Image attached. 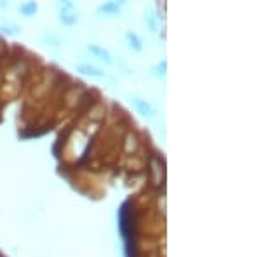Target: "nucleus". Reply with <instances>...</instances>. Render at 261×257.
<instances>
[{"label": "nucleus", "mask_w": 261, "mask_h": 257, "mask_svg": "<svg viewBox=\"0 0 261 257\" xmlns=\"http://www.w3.org/2000/svg\"><path fill=\"white\" fill-rule=\"evenodd\" d=\"M133 101V104L136 106L138 111L141 113V115H145V117H148V119H155V108L151 106V103H148L146 99H141V98H133L130 99Z\"/></svg>", "instance_id": "nucleus-1"}, {"label": "nucleus", "mask_w": 261, "mask_h": 257, "mask_svg": "<svg viewBox=\"0 0 261 257\" xmlns=\"http://www.w3.org/2000/svg\"><path fill=\"white\" fill-rule=\"evenodd\" d=\"M87 50H89L91 54H94L96 58H99L101 61L108 63V65H110V63H112V56H110V52H108L107 49L101 47V45L91 44V45H87Z\"/></svg>", "instance_id": "nucleus-2"}, {"label": "nucleus", "mask_w": 261, "mask_h": 257, "mask_svg": "<svg viewBox=\"0 0 261 257\" xmlns=\"http://www.w3.org/2000/svg\"><path fill=\"white\" fill-rule=\"evenodd\" d=\"M77 71L86 73V75H91V77H96V78H103L105 77L103 71H101L99 68H96V66H92V65H77Z\"/></svg>", "instance_id": "nucleus-3"}, {"label": "nucleus", "mask_w": 261, "mask_h": 257, "mask_svg": "<svg viewBox=\"0 0 261 257\" xmlns=\"http://www.w3.org/2000/svg\"><path fill=\"white\" fill-rule=\"evenodd\" d=\"M120 9H122L120 2H107L98 7V12H101V14H117V12H120Z\"/></svg>", "instance_id": "nucleus-4"}, {"label": "nucleus", "mask_w": 261, "mask_h": 257, "mask_svg": "<svg viewBox=\"0 0 261 257\" xmlns=\"http://www.w3.org/2000/svg\"><path fill=\"white\" fill-rule=\"evenodd\" d=\"M60 21L63 24H66V26H71V24H75L79 21V16L75 14V12H71V11H65V12H61V14H60Z\"/></svg>", "instance_id": "nucleus-5"}, {"label": "nucleus", "mask_w": 261, "mask_h": 257, "mask_svg": "<svg viewBox=\"0 0 261 257\" xmlns=\"http://www.w3.org/2000/svg\"><path fill=\"white\" fill-rule=\"evenodd\" d=\"M125 39H127L129 45H130V47H133L134 50H141V49H143V44H141V40L138 39V35H136V33L127 32V33H125Z\"/></svg>", "instance_id": "nucleus-6"}, {"label": "nucleus", "mask_w": 261, "mask_h": 257, "mask_svg": "<svg viewBox=\"0 0 261 257\" xmlns=\"http://www.w3.org/2000/svg\"><path fill=\"white\" fill-rule=\"evenodd\" d=\"M37 9H39V6H37L35 2H27V4H23V6L19 7V12L23 16H32V14H35Z\"/></svg>", "instance_id": "nucleus-7"}, {"label": "nucleus", "mask_w": 261, "mask_h": 257, "mask_svg": "<svg viewBox=\"0 0 261 257\" xmlns=\"http://www.w3.org/2000/svg\"><path fill=\"white\" fill-rule=\"evenodd\" d=\"M0 32L7 33V35H16L19 32V28L16 24H11V23H6V21H0Z\"/></svg>", "instance_id": "nucleus-8"}]
</instances>
